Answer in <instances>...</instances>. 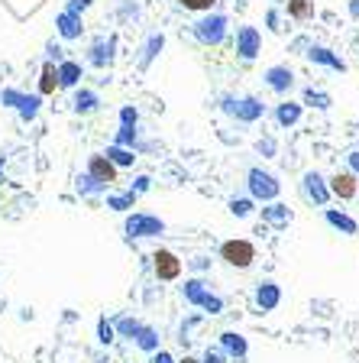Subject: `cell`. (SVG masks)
<instances>
[{
    "label": "cell",
    "instance_id": "6da1fadb",
    "mask_svg": "<svg viewBox=\"0 0 359 363\" xmlns=\"http://www.w3.org/2000/svg\"><path fill=\"white\" fill-rule=\"evenodd\" d=\"M220 110H224L226 117H233L236 124H256V120L266 117V104H262L259 98H252V94H246V98L224 94V98H220Z\"/></svg>",
    "mask_w": 359,
    "mask_h": 363
},
{
    "label": "cell",
    "instance_id": "7a4b0ae2",
    "mask_svg": "<svg viewBox=\"0 0 359 363\" xmlns=\"http://www.w3.org/2000/svg\"><path fill=\"white\" fill-rule=\"evenodd\" d=\"M246 192H250L252 202L269 204V202H278V194H282V182H278L272 172H266V169L256 166V169L246 172Z\"/></svg>",
    "mask_w": 359,
    "mask_h": 363
},
{
    "label": "cell",
    "instance_id": "3957f363",
    "mask_svg": "<svg viewBox=\"0 0 359 363\" xmlns=\"http://www.w3.org/2000/svg\"><path fill=\"white\" fill-rule=\"evenodd\" d=\"M0 104L10 110H17L20 120L23 124H29V120L39 117V107H42V94H26L20 91V88H4L0 91Z\"/></svg>",
    "mask_w": 359,
    "mask_h": 363
},
{
    "label": "cell",
    "instance_id": "277c9868",
    "mask_svg": "<svg viewBox=\"0 0 359 363\" xmlns=\"http://www.w3.org/2000/svg\"><path fill=\"white\" fill-rule=\"evenodd\" d=\"M226 29H230V20L224 13H204V17L194 23V39L201 46H220L226 39Z\"/></svg>",
    "mask_w": 359,
    "mask_h": 363
},
{
    "label": "cell",
    "instance_id": "5b68a950",
    "mask_svg": "<svg viewBox=\"0 0 359 363\" xmlns=\"http://www.w3.org/2000/svg\"><path fill=\"white\" fill-rule=\"evenodd\" d=\"M123 234L130 240H146V237H162L165 234V220L149 211H133L123 224Z\"/></svg>",
    "mask_w": 359,
    "mask_h": 363
},
{
    "label": "cell",
    "instance_id": "8992f818",
    "mask_svg": "<svg viewBox=\"0 0 359 363\" xmlns=\"http://www.w3.org/2000/svg\"><path fill=\"white\" fill-rule=\"evenodd\" d=\"M220 260L236 266V270H250L252 260H256V246L243 237H233V240H224L220 244Z\"/></svg>",
    "mask_w": 359,
    "mask_h": 363
},
{
    "label": "cell",
    "instance_id": "52a82bcc",
    "mask_svg": "<svg viewBox=\"0 0 359 363\" xmlns=\"http://www.w3.org/2000/svg\"><path fill=\"white\" fill-rule=\"evenodd\" d=\"M301 194L308 198L311 204H318V208H324V204H330V185H327V178L320 176L318 169H311V172H304L301 176Z\"/></svg>",
    "mask_w": 359,
    "mask_h": 363
},
{
    "label": "cell",
    "instance_id": "ba28073f",
    "mask_svg": "<svg viewBox=\"0 0 359 363\" xmlns=\"http://www.w3.org/2000/svg\"><path fill=\"white\" fill-rule=\"evenodd\" d=\"M152 272H156V279L159 282H175L178 276H182V260H178L172 250H156L152 253Z\"/></svg>",
    "mask_w": 359,
    "mask_h": 363
},
{
    "label": "cell",
    "instance_id": "9c48e42d",
    "mask_svg": "<svg viewBox=\"0 0 359 363\" xmlns=\"http://www.w3.org/2000/svg\"><path fill=\"white\" fill-rule=\"evenodd\" d=\"M262 52V33L256 26H240L236 29V55L243 62H252Z\"/></svg>",
    "mask_w": 359,
    "mask_h": 363
},
{
    "label": "cell",
    "instance_id": "30bf717a",
    "mask_svg": "<svg viewBox=\"0 0 359 363\" xmlns=\"http://www.w3.org/2000/svg\"><path fill=\"white\" fill-rule=\"evenodd\" d=\"M252 298H256V308H259V312H276L278 305H282V286L272 282V279H259Z\"/></svg>",
    "mask_w": 359,
    "mask_h": 363
},
{
    "label": "cell",
    "instance_id": "8fae6325",
    "mask_svg": "<svg viewBox=\"0 0 359 363\" xmlns=\"http://www.w3.org/2000/svg\"><path fill=\"white\" fill-rule=\"evenodd\" d=\"M114 49H117V36H97L88 49V65L94 68H107L114 65Z\"/></svg>",
    "mask_w": 359,
    "mask_h": 363
},
{
    "label": "cell",
    "instance_id": "7c38bea8",
    "mask_svg": "<svg viewBox=\"0 0 359 363\" xmlns=\"http://www.w3.org/2000/svg\"><path fill=\"white\" fill-rule=\"evenodd\" d=\"M88 176L97 178L100 185H114L117 182V166L104 156V152H94V156H88Z\"/></svg>",
    "mask_w": 359,
    "mask_h": 363
},
{
    "label": "cell",
    "instance_id": "4fadbf2b",
    "mask_svg": "<svg viewBox=\"0 0 359 363\" xmlns=\"http://www.w3.org/2000/svg\"><path fill=\"white\" fill-rule=\"evenodd\" d=\"M55 29H59V36H62V39H68V43L81 39V36H84V20H81V13L62 10L59 17H55Z\"/></svg>",
    "mask_w": 359,
    "mask_h": 363
},
{
    "label": "cell",
    "instance_id": "5bb4252c",
    "mask_svg": "<svg viewBox=\"0 0 359 363\" xmlns=\"http://www.w3.org/2000/svg\"><path fill=\"white\" fill-rule=\"evenodd\" d=\"M262 81H266L276 94H288L294 88V72L288 65H272V68H266Z\"/></svg>",
    "mask_w": 359,
    "mask_h": 363
},
{
    "label": "cell",
    "instance_id": "9a60e30c",
    "mask_svg": "<svg viewBox=\"0 0 359 363\" xmlns=\"http://www.w3.org/2000/svg\"><path fill=\"white\" fill-rule=\"evenodd\" d=\"M304 55H308L311 65H324V68H330V72H340V75L346 72V62H343L334 49H327V46H311Z\"/></svg>",
    "mask_w": 359,
    "mask_h": 363
},
{
    "label": "cell",
    "instance_id": "2e32d148",
    "mask_svg": "<svg viewBox=\"0 0 359 363\" xmlns=\"http://www.w3.org/2000/svg\"><path fill=\"white\" fill-rule=\"evenodd\" d=\"M327 185H330V194H334V198H340V202H353V198H356V192H359L356 176H353L350 169H346V172H337V176L330 178Z\"/></svg>",
    "mask_w": 359,
    "mask_h": 363
},
{
    "label": "cell",
    "instance_id": "e0dca14e",
    "mask_svg": "<svg viewBox=\"0 0 359 363\" xmlns=\"http://www.w3.org/2000/svg\"><path fill=\"white\" fill-rule=\"evenodd\" d=\"M262 220H266L269 227H288L294 220V211L288 208V204H282V202H269V204H262Z\"/></svg>",
    "mask_w": 359,
    "mask_h": 363
},
{
    "label": "cell",
    "instance_id": "ac0fdd59",
    "mask_svg": "<svg viewBox=\"0 0 359 363\" xmlns=\"http://www.w3.org/2000/svg\"><path fill=\"white\" fill-rule=\"evenodd\" d=\"M220 350L226 354V360H243V357L250 354V344L243 338L240 331H224L220 334Z\"/></svg>",
    "mask_w": 359,
    "mask_h": 363
},
{
    "label": "cell",
    "instance_id": "d6986e66",
    "mask_svg": "<svg viewBox=\"0 0 359 363\" xmlns=\"http://www.w3.org/2000/svg\"><path fill=\"white\" fill-rule=\"evenodd\" d=\"M301 114H304V104H301V101H282V104H276V124L282 130L294 127V124L301 120Z\"/></svg>",
    "mask_w": 359,
    "mask_h": 363
},
{
    "label": "cell",
    "instance_id": "ffe728a7",
    "mask_svg": "<svg viewBox=\"0 0 359 363\" xmlns=\"http://www.w3.org/2000/svg\"><path fill=\"white\" fill-rule=\"evenodd\" d=\"M55 68H59V88H78V85H81V78H84L81 62H75V59H62Z\"/></svg>",
    "mask_w": 359,
    "mask_h": 363
},
{
    "label": "cell",
    "instance_id": "44dd1931",
    "mask_svg": "<svg viewBox=\"0 0 359 363\" xmlns=\"http://www.w3.org/2000/svg\"><path fill=\"white\" fill-rule=\"evenodd\" d=\"M100 107V94L91 88H75V98H72V110L75 114H94Z\"/></svg>",
    "mask_w": 359,
    "mask_h": 363
},
{
    "label": "cell",
    "instance_id": "7402d4cb",
    "mask_svg": "<svg viewBox=\"0 0 359 363\" xmlns=\"http://www.w3.org/2000/svg\"><path fill=\"white\" fill-rule=\"evenodd\" d=\"M324 220L330 224V227H337L340 234H346V237H353V234H359V224L350 218L346 211H337V208H327L324 211Z\"/></svg>",
    "mask_w": 359,
    "mask_h": 363
},
{
    "label": "cell",
    "instance_id": "603a6c76",
    "mask_svg": "<svg viewBox=\"0 0 359 363\" xmlns=\"http://www.w3.org/2000/svg\"><path fill=\"white\" fill-rule=\"evenodd\" d=\"M182 296H184V302H188V305H194V308H198V305H201V298L208 296V282H204V279H201V276H194V279H184Z\"/></svg>",
    "mask_w": 359,
    "mask_h": 363
},
{
    "label": "cell",
    "instance_id": "cb8c5ba5",
    "mask_svg": "<svg viewBox=\"0 0 359 363\" xmlns=\"http://www.w3.org/2000/svg\"><path fill=\"white\" fill-rule=\"evenodd\" d=\"M162 49H165V36H162V33H149V39H146V46H142V55H140V68H149L152 59H156Z\"/></svg>",
    "mask_w": 359,
    "mask_h": 363
},
{
    "label": "cell",
    "instance_id": "d4e9b609",
    "mask_svg": "<svg viewBox=\"0 0 359 363\" xmlns=\"http://www.w3.org/2000/svg\"><path fill=\"white\" fill-rule=\"evenodd\" d=\"M104 156H107V159L114 162L117 169H130V166L136 162V150H126V146H117V143H110Z\"/></svg>",
    "mask_w": 359,
    "mask_h": 363
},
{
    "label": "cell",
    "instance_id": "484cf974",
    "mask_svg": "<svg viewBox=\"0 0 359 363\" xmlns=\"http://www.w3.org/2000/svg\"><path fill=\"white\" fill-rule=\"evenodd\" d=\"M136 347H140V350H146V354H156V350H159V331L152 328V324H142L140 331H136Z\"/></svg>",
    "mask_w": 359,
    "mask_h": 363
},
{
    "label": "cell",
    "instance_id": "4316f807",
    "mask_svg": "<svg viewBox=\"0 0 359 363\" xmlns=\"http://www.w3.org/2000/svg\"><path fill=\"white\" fill-rule=\"evenodd\" d=\"M110 324H114V331H117V338H130V341H133L136 331L142 328V321L133 318V315H117V318L110 321Z\"/></svg>",
    "mask_w": 359,
    "mask_h": 363
},
{
    "label": "cell",
    "instance_id": "83f0119b",
    "mask_svg": "<svg viewBox=\"0 0 359 363\" xmlns=\"http://www.w3.org/2000/svg\"><path fill=\"white\" fill-rule=\"evenodd\" d=\"M59 88V68L55 62H42V72H39V94H52Z\"/></svg>",
    "mask_w": 359,
    "mask_h": 363
},
{
    "label": "cell",
    "instance_id": "f1b7e54d",
    "mask_svg": "<svg viewBox=\"0 0 359 363\" xmlns=\"http://www.w3.org/2000/svg\"><path fill=\"white\" fill-rule=\"evenodd\" d=\"M301 104H304V107L327 110L330 104H334V98H330L327 91H318V88H304V91H301Z\"/></svg>",
    "mask_w": 359,
    "mask_h": 363
},
{
    "label": "cell",
    "instance_id": "f546056e",
    "mask_svg": "<svg viewBox=\"0 0 359 363\" xmlns=\"http://www.w3.org/2000/svg\"><path fill=\"white\" fill-rule=\"evenodd\" d=\"M75 188H78V194H81V198H97V194L107 192V185H100L97 178H91L88 172L75 178Z\"/></svg>",
    "mask_w": 359,
    "mask_h": 363
},
{
    "label": "cell",
    "instance_id": "4dcf8cb0",
    "mask_svg": "<svg viewBox=\"0 0 359 363\" xmlns=\"http://www.w3.org/2000/svg\"><path fill=\"white\" fill-rule=\"evenodd\" d=\"M288 17L298 23H308L314 17V0H288Z\"/></svg>",
    "mask_w": 359,
    "mask_h": 363
},
{
    "label": "cell",
    "instance_id": "1f68e13d",
    "mask_svg": "<svg viewBox=\"0 0 359 363\" xmlns=\"http://www.w3.org/2000/svg\"><path fill=\"white\" fill-rule=\"evenodd\" d=\"M136 198H140V194H133V192H123V194H107V208H110V211H120V214H126V211H133V208H136Z\"/></svg>",
    "mask_w": 359,
    "mask_h": 363
},
{
    "label": "cell",
    "instance_id": "d6a6232c",
    "mask_svg": "<svg viewBox=\"0 0 359 363\" xmlns=\"http://www.w3.org/2000/svg\"><path fill=\"white\" fill-rule=\"evenodd\" d=\"M226 208H230V214H233V218H250V214L256 211V202H252L250 194H246V198H230V204H226Z\"/></svg>",
    "mask_w": 359,
    "mask_h": 363
},
{
    "label": "cell",
    "instance_id": "836d02e7",
    "mask_svg": "<svg viewBox=\"0 0 359 363\" xmlns=\"http://www.w3.org/2000/svg\"><path fill=\"white\" fill-rule=\"evenodd\" d=\"M114 143L126 146V150H136V146H140V130L136 127H120L117 136H114Z\"/></svg>",
    "mask_w": 359,
    "mask_h": 363
},
{
    "label": "cell",
    "instance_id": "e575fe53",
    "mask_svg": "<svg viewBox=\"0 0 359 363\" xmlns=\"http://www.w3.org/2000/svg\"><path fill=\"white\" fill-rule=\"evenodd\" d=\"M256 152H259L262 159H276V156H278L276 136H259V140H256Z\"/></svg>",
    "mask_w": 359,
    "mask_h": 363
},
{
    "label": "cell",
    "instance_id": "d590c367",
    "mask_svg": "<svg viewBox=\"0 0 359 363\" xmlns=\"http://www.w3.org/2000/svg\"><path fill=\"white\" fill-rule=\"evenodd\" d=\"M97 341L104 347H110L114 341H117V331H114V324H110L107 318H97Z\"/></svg>",
    "mask_w": 359,
    "mask_h": 363
},
{
    "label": "cell",
    "instance_id": "8d00e7d4",
    "mask_svg": "<svg viewBox=\"0 0 359 363\" xmlns=\"http://www.w3.org/2000/svg\"><path fill=\"white\" fill-rule=\"evenodd\" d=\"M198 308H204V312H208V315H220V312H224V298H220V296H214V292H210V289H208V296L201 298V305H198Z\"/></svg>",
    "mask_w": 359,
    "mask_h": 363
},
{
    "label": "cell",
    "instance_id": "74e56055",
    "mask_svg": "<svg viewBox=\"0 0 359 363\" xmlns=\"http://www.w3.org/2000/svg\"><path fill=\"white\" fill-rule=\"evenodd\" d=\"M136 124H140V110L133 104H123L120 107V127H136Z\"/></svg>",
    "mask_w": 359,
    "mask_h": 363
},
{
    "label": "cell",
    "instance_id": "f35d334b",
    "mask_svg": "<svg viewBox=\"0 0 359 363\" xmlns=\"http://www.w3.org/2000/svg\"><path fill=\"white\" fill-rule=\"evenodd\" d=\"M178 4H182L184 10H201V13H210L217 0H178Z\"/></svg>",
    "mask_w": 359,
    "mask_h": 363
},
{
    "label": "cell",
    "instance_id": "ab89813d",
    "mask_svg": "<svg viewBox=\"0 0 359 363\" xmlns=\"http://www.w3.org/2000/svg\"><path fill=\"white\" fill-rule=\"evenodd\" d=\"M198 363H226V354L220 350V347H208V350H204V357H201Z\"/></svg>",
    "mask_w": 359,
    "mask_h": 363
},
{
    "label": "cell",
    "instance_id": "60d3db41",
    "mask_svg": "<svg viewBox=\"0 0 359 363\" xmlns=\"http://www.w3.org/2000/svg\"><path fill=\"white\" fill-rule=\"evenodd\" d=\"M62 59H65V49H62L59 43H49V46H46V62H55V65H59Z\"/></svg>",
    "mask_w": 359,
    "mask_h": 363
},
{
    "label": "cell",
    "instance_id": "b9f144b4",
    "mask_svg": "<svg viewBox=\"0 0 359 363\" xmlns=\"http://www.w3.org/2000/svg\"><path fill=\"white\" fill-rule=\"evenodd\" d=\"M149 188H152V178L149 176H136V182L130 185V192H133V194H146Z\"/></svg>",
    "mask_w": 359,
    "mask_h": 363
},
{
    "label": "cell",
    "instance_id": "7bdbcfd3",
    "mask_svg": "<svg viewBox=\"0 0 359 363\" xmlns=\"http://www.w3.org/2000/svg\"><path fill=\"white\" fill-rule=\"evenodd\" d=\"M188 266H191L194 272H208V270H210V256H204V253H201V256H191V260H188Z\"/></svg>",
    "mask_w": 359,
    "mask_h": 363
},
{
    "label": "cell",
    "instance_id": "ee69618b",
    "mask_svg": "<svg viewBox=\"0 0 359 363\" xmlns=\"http://www.w3.org/2000/svg\"><path fill=\"white\" fill-rule=\"evenodd\" d=\"M91 7V0H68L65 10H72V13H84V10Z\"/></svg>",
    "mask_w": 359,
    "mask_h": 363
},
{
    "label": "cell",
    "instance_id": "f6af8a7d",
    "mask_svg": "<svg viewBox=\"0 0 359 363\" xmlns=\"http://www.w3.org/2000/svg\"><path fill=\"white\" fill-rule=\"evenodd\" d=\"M266 26L272 29V33H278V29H282V26H278V10H269V13H266Z\"/></svg>",
    "mask_w": 359,
    "mask_h": 363
},
{
    "label": "cell",
    "instance_id": "bcb514c9",
    "mask_svg": "<svg viewBox=\"0 0 359 363\" xmlns=\"http://www.w3.org/2000/svg\"><path fill=\"white\" fill-rule=\"evenodd\" d=\"M152 363H175V357H172L168 350H162V347H159V350L152 354Z\"/></svg>",
    "mask_w": 359,
    "mask_h": 363
},
{
    "label": "cell",
    "instance_id": "7dc6e473",
    "mask_svg": "<svg viewBox=\"0 0 359 363\" xmlns=\"http://www.w3.org/2000/svg\"><path fill=\"white\" fill-rule=\"evenodd\" d=\"M346 166H350L353 176H359V150H353L350 156H346Z\"/></svg>",
    "mask_w": 359,
    "mask_h": 363
},
{
    "label": "cell",
    "instance_id": "c3c4849f",
    "mask_svg": "<svg viewBox=\"0 0 359 363\" xmlns=\"http://www.w3.org/2000/svg\"><path fill=\"white\" fill-rule=\"evenodd\" d=\"M350 17L359 20V0H350Z\"/></svg>",
    "mask_w": 359,
    "mask_h": 363
},
{
    "label": "cell",
    "instance_id": "681fc988",
    "mask_svg": "<svg viewBox=\"0 0 359 363\" xmlns=\"http://www.w3.org/2000/svg\"><path fill=\"white\" fill-rule=\"evenodd\" d=\"M182 363H198V360H194V357H184V360Z\"/></svg>",
    "mask_w": 359,
    "mask_h": 363
},
{
    "label": "cell",
    "instance_id": "f907efd6",
    "mask_svg": "<svg viewBox=\"0 0 359 363\" xmlns=\"http://www.w3.org/2000/svg\"><path fill=\"white\" fill-rule=\"evenodd\" d=\"M0 176H4V156H0Z\"/></svg>",
    "mask_w": 359,
    "mask_h": 363
}]
</instances>
